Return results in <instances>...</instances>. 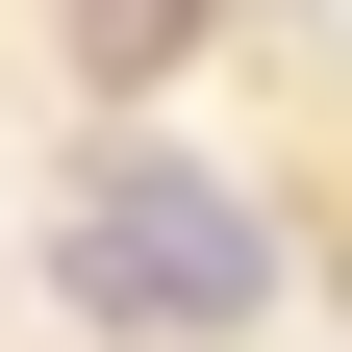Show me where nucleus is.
<instances>
[{"instance_id": "2", "label": "nucleus", "mask_w": 352, "mask_h": 352, "mask_svg": "<svg viewBox=\"0 0 352 352\" xmlns=\"http://www.w3.org/2000/svg\"><path fill=\"white\" fill-rule=\"evenodd\" d=\"M201 51V0H76V76H176Z\"/></svg>"}, {"instance_id": "1", "label": "nucleus", "mask_w": 352, "mask_h": 352, "mask_svg": "<svg viewBox=\"0 0 352 352\" xmlns=\"http://www.w3.org/2000/svg\"><path fill=\"white\" fill-rule=\"evenodd\" d=\"M51 277H76V327H126V352H227L252 302H277V227H252L201 151H76Z\"/></svg>"}]
</instances>
